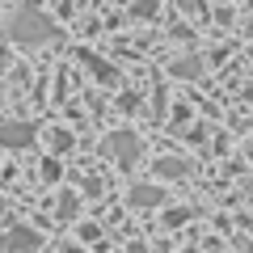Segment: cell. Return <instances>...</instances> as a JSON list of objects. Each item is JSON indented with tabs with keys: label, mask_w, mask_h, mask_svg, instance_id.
Masks as SVG:
<instances>
[{
	"label": "cell",
	"mask_w": 253,
	"mask_h": 253,
	"mask_svg": "<svg viewBox=\"0 0 253 253\" xmlns=\"http://www.w3.org/2000/svg\"><path fill=\"white\" fill-rule=\"evenodd\" d=\"M81 236L84 241H97V224H81Z\"/></svg>",
	"instance_id": "obj_14"
},
{
	"label": "cell",
	"mask_w": 253,
	"mask_h": 253,
	"mask_svg": "<svg viewBox=\"0 0 253 253\" xmlns=\"http://www.w3.org/2000/svg\"><path fill=\"white\" fill-rule=\"evenodd\" d=\"M135 17H156V0L152 4H135Z\"/></svg>",
	"instance_id": "obj_13"
},
{
	"label": "cell",
	"mask_w": 253,
	"mask_h": 253,
	"mask_svg": "<svg viewBox=\"0 0 253 253\" xmlns=\"http://www.w3.org/2000/svg\"><path fill=\"white\" fill-rule=\"evenodd\" d=\"M245 152H249V161H253V139H249V148H245Z\"/></svg>",
	"instance_id": "obj_17"
},
{
	"label": "cell",
	"mask_w": 253,
	"mask_h": 253,
	"mask_svg": "<svg viewBox=\"0 0 253 253\" xmlns=\"http://www.w3.org/2000/svg\"><path fill=\"white\" fill-rule=\"evenodd\" d=\"M131 203H135V207H144V211H152V207H161L165 203V190L161 186H131Z\"/></svg>",
	"instance_id": "obj_6"
},
{
	"label": "cell",
	"mask_w": 253,
	"mask_h": 253,
	"mask_svg": "<svg viewBox=\"0 0 253 253\" xmlns=\"http://www.w3.org/2000/svg\"><path fill=\"white\" fill-rule=\"evenodd\" d=\"M51 152H68V148H72V135H68V131H51Z\"/></svg>",
	"instance_id": "obj_10"
},
{
	"label": "cell",
	"mask_w": 253,
	"mask_h": 253,
	"mask_svg": "<svg viewBox=\"0 0 253 253\" xmlns=\"http://www.w3.org/2000/svg\"><path fill=\"white\" fill-rule=\"evenodd\" d=\"M152 173H156L161 181H181V177L190 173V161H181V156H161V161L152 165Z\"/></svg>",
	"instance_id": "obj_5"
},
{
	"label": "cell",
	"mask_w": 253,
	"mask_h": 253,
	"mask_svg": "<svg viewBox=\"0 0 253 253\" xmlns=\"http://www.w3.org/2000/svg\"><path fill=\"white\" fill-rule=\"evenodd\" d=\"M68 253H84V249H81V245H68Z\"/></svg>",
	"instance_id": "obj_16"
},
{
	"label": "cell",
	"mask_w": 253,
	"mask_h": 253,
	"mask_svg": "<svg viewBox=\"0 0 253 253\" xmlns=\"http://www.w3.org/2000/svg\"><path fill=\"white\" fill-rule=\"evenodd\" d=\"M34 249H42V236L30 224H17V228H9V232L0 236V253H34Z\"/></svg>",
	"instance_id": "obj_4"
},
{
	"label": "cell",
	"mask_w": 253,
	"mask_h": 253,
	"mask_svg": "<svg viewBox=\"0 0 253 253\" xmlns=\"http://www.w3.org/2000/svg\"><path fill=\"white\" fill-rule=\"evenodd\" d=\"M42 181H59V161H51V156L42 161Z\"/></svg>",
	"instance_id": "obj_11"
},
{
	"label": "cell",
	"mask_w": 253,
	"mask_h": 253,
	"mask_svg": "<svg viewBox=\"0 0 253 253\" xmlns=\"http://www.w3.org/2000/svg\"><path fill=\"white\" fill-rule=\"evenodd\" d=\"M106 156L118 165H135L139 161V135L135 131H114V135H106Z\"/></svg>",
	"instance_id": "obj_3"
},
{
	"label": "cell",
	"mask_w": 253,
	"mask_h": 253,
	"mask_svg": "<svg viewBox=\"0 0 253 253\" xmlns=\"http://www.w3.org/2000/svg\"><path fill=\"white\" fill-rule=\"evenodd\" d=\"M81 59H84V68H93V76H97V81H106V84H114V81H118V72L110 68L106 59H97V55H89V51H84Z\"/></svg>",
	"instance_id": "obj_8"
},
{
	"label": "cell",
	"mask_w": 253,
	"mask_h": 253,
	"mask_svg": "<svg viewBox=\"0 0 253 253\" xmlns=\"http://www.w3.org/2000/svg\"><path fill=\"white\" fill-rule=\"evenodd\" d=\"M9 34L17 38L21 46H42V42H51V38H59V30H55V21L46 17L42 9L26 4V9H17L9 17Z\"/></svg>",
	"instance_id": "obj_1"
},
{
	"label": "cell",
	"mask_w": 253,
	"mask_h": 253,
	"mask_svg": "<svg viewBox=\"0 0 253 253\" xmlns=\"http://www.w3.org/2000/svg\"><path fill=\"white\" fill-rule=\"evenodd\" d=\"M59 219H72L76 215V194H59V207H55Z\"/></svg>",
	"instance_id": "obj_9"
},
{
	"label": "cell",
	"mask_w": 253,
	"mask_h": 253,
	"mask_svg": "<svg viewBox=\"0 0 253 253\" xmlns=\"http://www.w3.org/2000/svg\"><path fill=\"white\" fill-rule=\"evenodd\" d=\"M34 139H38V126L30 118H4L0 123V148H9V152H26Z\"/></svg>",
	"instance_id": "obj_2"
},
{
	"label": "cell",
	"mask_w": 253,
	"mask_h": 253,
	"mask_svg": "<svg viewBox=\"0 0 253 253\" xmlns=\"http://www.w3.org/2000/svg\"><path fill=\"white\" fill-rule=\"evenodd\" d=\"M9 68V51H4V42H0V72Z\"/></svg>",
	"instance_id": "obj_15"
},
{
	"label": "cell",
	"mask_w": 253,
	"mask_h": 253,
	"mask_svg": "<svg viewBox=\"0 0 253 253\" xmlns=\"http://www.w3.org/2000/svg\"><path fill=\"white\" fill-rule=\"evenodd\" d=\"M173 76L199 81V76H203V59H199V55H181V59H173Z\"/></svg>",
	"instance_id": "obj_7"
},
{
	"label": "cell",
	"mask_w": 253,
	"mask_h": 253,
	"mask_svg": "<svg viewBox=\"0 0 253 253\" xmlns=\"http://www.w3.org/2000/svg\"><path fill=\"white\" fill-rule=\"evenodd\" d=\"M165 219H169V224H181V219H190V207H173Z\"/></svg>",
	"instance_id": "obj_12"
}]
</instances>
